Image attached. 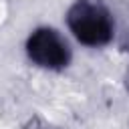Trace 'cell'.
Returning <instances> with one entry per match:
<instances>
[{"label": "cell", "instance_id": "7a4b0ae2", "mask_svg": "<svg viewBox=\"0 0 129 129\" xmlns=\"http://www.w3.org/2000/svg\"><path fill=\"white\" fill-rule=\"evenodd\" d=\"M24 50L32 64L46 71H62L71 64L73 58L67 38L52 26L34 28L26 38Z\"/></svg>", "mask_w": 129, "mask_h": 129}, {"label": "cell", "instance_id": "6da1fadb", "mask_svg": "<svg viewBox=\"0 0 129 129\" xmlns=\"http://www.w3.org/2000/svg\"><path fill=\"white\" fill-rule=\"evenodd\" d=\"M67 26L81 44L91 48L109 44L115 34L113 14L101 0H75L67 10Z\"/></svg>", "mask_w": 129, "mask_h": 129}]
</instances>
